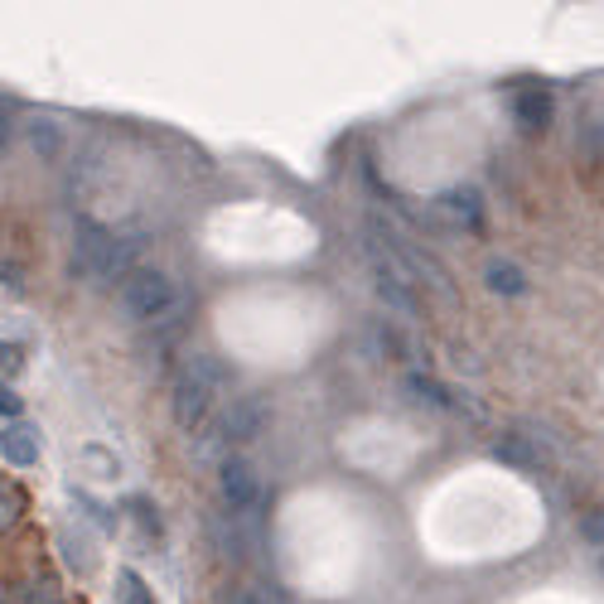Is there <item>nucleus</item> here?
<instances>
[{
	"label": "nucleus",
	"mask_w": 604,
	"mask_h": 604,
	"mask_svg": "<svg viewBox=\"0 0 604 604\" xmlns=\"http://www.w3.org/2000/svg\"><path fill=\"white\" fill-rule=\"evenodd\" d=\"M136 242L116 237L98 223H78L73 233V276L92 280V286H106V280H126L136 272Z\"/></svg>",
	"instance_id": "1"
},
{
	"label": "nucleus",
	"mask_w": 604,
	"mask_h": 604,
	"mask_svg": "<svg viewBox=\"0 0 604 604\" xmlns=\"http://www.w3.org/2000/svg\"><path fill=\"white\" fill-rule=\"evenodd\" d=\"M223 378H227L223 362H213V358H190L180 372H174V397H170V407H174V421H180L184 431H198V426L208 421L213 397H218Z\"/></svg>",
	"instance_id": "2"
},
{
	"label": "nucleus",
	"mask_w": 604,
	"mask_h": 604,
	"mask_svg": "<svg viewBox=\"0 0 604 604\" xmlns=\"http://www.w3.org/2000/svg\"><path fill=\"white\" fill-rule=\"evenodd\" d=\"M121 310L131 319H141V325H155V319H165L174 310V280L165 272H131L121 280Z\"/></svg>",
	"instance_id": "3"
},
{
	"label": "nucleus",
	"mask_w": 604,
	"mask_h": 604,
	"mask_svg": "<svg viewBox=\"0 0 604 604\" xmlns=\"http://www.w3.org/2000/svg\"><path fill=\"white\" fill-rule=\"evenodd\" d=\"M262 421H266V407L257 397H237L233 407H227V416L218 421V431H213V440L204 446V454H213L218 446H233V440H252L262 431Z\"/></svg>",
	"instance_id": "4"
},
{
	"label": "nucleus",
	"mask_w": 604,
	"mask_h": 604,
	"mask_svg": "<svg viewBox=\"0 0 604 604\" xmlns=\"http://www.w3.org/2000/svg\"><path fill=\"white\" fill-rule=\"evenodd\" d=\"M218 493H223L227 513H247V508L257 503V469H252L247 460H223Z\"/></svg>",
	"instance_id": "5"
},
{
	"label": "nucleus",
	"mask_w": 604,
	"mask_h": 604,
	"mask_svg": "<svg viewBox=\"0 0 604 604\" xmlns=\"http://www.w3.org/2000/svg\"><path fill=\"white\" fill-rule=\"evenodd\" d=\"M513 116H518L522 131H546V126H552V92L536 88V83L518 88L513 92Z\"/></svg>",
	"instance_id": "6"
},
{
	"label": "nucleus",
	"mask_w": 604,
	"mask_h": 604,
	"mask_svg": "<svg viewBox=\"0 0 604 604\" xmlns=\"http://www.w3.org/2000/svg\"><path fill=\"white\" fill-rule=\"evenodd\" d=\"M0 454H6L16 469H30L39 460V431L34 426H24V421L6 426V431H0Z\"/></svg>",
	"instance_id": "7"
},
{
	"label": "nucleus",
	"mask_w": 604,
	"mask_h": 604,
	"mask_svg": "<svg viewBox=\"0 0 604 604\" xmlns=\"http://www.w3.org/2000/svg\"><path fill=\"white\" fill-rule=\"evenodd\" d=\"M493 454H499L503 464H513V469H542V450H536V440L532 436H522V431H508L493 440Z\"/></svg>",
	"instance_id": "8"
},
{
	"label": "nucleus",
	"mask_w": 604,
	"mask_h": 604,
	"mask_svg": "<svg viewBox=\"0 0 604 604\" xmlns=\"http://www.w3.org/2000/svg\"><path fill=\"white\" fill-rule=\"evenodd\" d=\"M440 208H446L450 218H460V223H479V194L474 190H450L446 198H440Z\"/></svg>",
	"instance_id": "9"
},
{
	"label": "nucleus",
	"mask_w": 604,
	"mask_h": 604,
	"mask_svg": "<svg viewBox=\"0 0 604 604\" xmlns=\"http://www.w3.org/2000/svg\"><path fill=\"white\" fill-rule=\"evenodd\" d=\"M489 290H503V295H518L522 290V272L508 262H489Z\"/></svg>",
	"instance_id": "10"
},
{
	"label": "nucleus",
	"mask_w": 604,
	"mask_h": 604,
	"mask_svg": "<svg viewBox=\"0 0 604 604\" xmlns=\"http://www.w3.org/2000/svg\"><path fill=\"white\" fill-rule=\"evenodd\" d=\"M581 151H585V160L604 165V116H595V121H585V126H581Z\"/></svg>",
	"instance_id": "11"
},
{
	"label": "nucleus",
	"mask_w": 604,
	"mask_h": 604,
	"mask_svg": "<svg viewBox=\"0 0 604 604\" xmlns=\"http://www.w3.org/2000/svg\"><path fill=\"white\" fill-rule=\"evenodd\" d=\"M24 513V493L16 489V483H6V479H0V532H6L10 528V522H16Z\"/></svg>",
	"instance_id": "12"
},
{
	"label": "nucleus",
	"mask_w": 604,
	"mask_h": 604,
	"mask_svg": "<svg viewBox=\"0 0 604 604\" xmlns=\"http://www.w3.org/2000/svg\"><path fill=\"white\" fill-rule=\"evenodd\" d=\"M233 604H290V600H286V590H276V585H242Z\"/></svg>",
	"instance_id": "13"
},
{
	"label": "nucleus",
	"mask_w": 604,
	"mask_h": 604,
	"mask_svg": "<svg viewBox=\"0 0 604 604\" xmlns=\"http://www.w3.org/2000/svg\"><path fill=\"white\" fill-rule=\"evenodd\" d=\"M116 585H121V604H155V595L145 590V581H141L136 571H121Z\"/></svg>",
	"instance_id": "14"
},
{
	"label": "nucleus",
	"mask_w": 604,
	"mask_h": 604,
	"mask_svg": "<svg viewBox=\"0 0 604 604\" xmlns=\"http://www.w3.org/2000/svg\"><path fill=\"white\" fill-rule=\"evenodd\" d=\"M581 532H585V542H595L600 552H604V508H595V513H585Z\"/></svg>",
	"instance_id": "15"
},
{
	"label": "nucleus",
	"mask_w": 604,
	"mask_h": 604,
	"mask_svg": "<svg viewBox=\"0 0 604 604\" xmlns=\"http://www.w3.org/2000/svg\"><path fill=\"white\" fill-rule=\"evenodd\" d=\"M20 407H24V401H20L16 392H10L6 382H0V416H20Z\"/></svg>",
	"instance_id": "16"
},
{
	"label": "nucleus",
	"mask_w": 604,
	"mask_h": 604,
	"mask_svg": "<svg viewBox=\"0 0 604 604\" xmlns=\"http://www.w3.org/2000/svg\"><path fill=\"white\" fill-rule=\"evenodd\" d=\"M10 126H16V102H10V98H0V141L10 136Z\"/></svg>",
	"instance_id": "17"
}]
</instances>
